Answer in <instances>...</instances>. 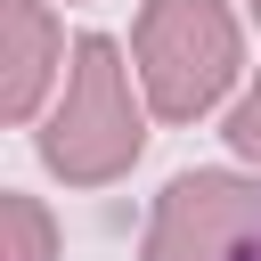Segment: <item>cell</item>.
<instances>
[{
	"mask_svg": "<svg viewBox=\"0 0 261 261\" xmlns=\"http://www.w3.org/2000/svg\"><path fill=\"white\" fill-rule=\"evenodd\" d=\"M147 130H139V98H130V65L106 33H82L73 41V65H65V98L49 106L41 122V163L65 179V188H106L139 163Z\"/></svg>",
	"mask_w": 261,
	"mask_h": 261,
	"instance_id": "cell-1",
	"label": "cell"
},
{
	"mask_svg": "<svg viewBox=\"0 0 261 261\" xmlns=\"http://www.w3.org/2000/svg\"><path fill=\"white\" fill-rule=\"evenodd\" d=\"M139 82H147V106L163 122H196L228 98L245 49H237V16L220 0H147L139 8Z\"/></svg>",
	"mask_w": 261,
	"mask_h": 261,
	"instance_id": "cell-2",
	"label": "cell"
},
{
	"mask_svg": "<svg viewBox=\"0 0 261 261\" xmlns=\"http://www.w3.org/2000/svg\"><path fill=\"white\" fill-rule=\"evenodd\" d=\"M261 245V179L245 171H179L155 196L147 261H245Z\"/></svg>",
	"mask_w": 261,
	"mask_h": 261,
	"instance_id": "cell-3",
	"label": "cell"
},
{
	"mask_svg": "<svg viewBox=\"0 0 261 261\" xmlns=\"http://www.w3.org/2000/svg\"><path fill=\"white\" fill-rule=\"evenodd\" d=\"M65 65V33L41 0H0V114L8 122H33L41 90L57 82Z\"/></svg>",
	"mask_w": 261,
	"mask_h": 261,
	"instance_id": "cell-4",
	"label": "cell"
},
{
	"mask_svg": "<svg viewBox=\"0 0 261 261\" xmlns=\"http://www.w3.org/2000/svg\"><path fill=\"white\" fill-rule=\"evenodd\" d=\"M0 261H57L49 212H41L24 188H8V196H0Z\"/></svg>",
	"mask_w": 261,
	"mask_h": 261,
	"instance_id": "cell-5",
	"label": "cell"
},
{
	"mask_svg": "<svg viewBox=\"0 0 261 261\" xmlns=\"http://www.w3.org/2000/svg\"><path fill=\"white\" fill-rule=\"evenodd\" d=\"M228 147H237V155H253V163H261V82H253V90H245V106H237V114H228Z\"/></svg>",
	"mask_w": 261,
	"mask_h": 261,
	"instance_id": "cell-6",
	"label": "cell"
},
{
	"mask_svg": "<svg viewBox=\"0 0 261 261\" xmlns=\"http://www.w3.org/2000/svg\"><path fill=\"white\" fill-rule=\"evenodd\" d=\"M245 261H261V245H253V253H245Z\"/></svg>",
	"mask_w": 261,
	"mask_h": 261,
	"instance_id": "cell-7",
	"label": "cell"
},
{
	"mask_svg": "<svg viewBox=\"0 0 261 261\" xmlns=\"http://www.w3.org/2000/svg\"><path fill=\"white\" fill-rule=\"evenodd\" d=\"M253 16H261V0H253Z\"/></svg>",
	"mask_w": 261,
	"mask_h": 261,
	"instance_id": "cell-8",
	"label": "cell"
}]
</instances>
